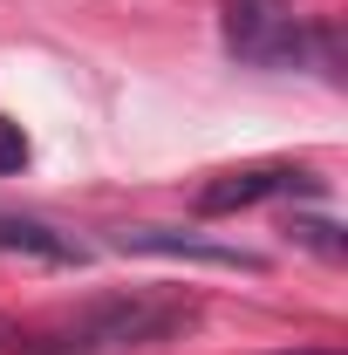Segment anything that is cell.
Here are the masks:
<instances>
[{
  "label": "cell",
  "mask_w": 348,
  "mask_h": 355,
  "mask_svg": "<svg viewBox=\"0 0 348 355\" xmlns=\"http://www.w3.org/2000/svg\"><path fill=\"white\" fill-rule=\"evenodd\" d=\"M198 321V301H164V294H110L69 314L62 328H21L7 335V355H116V349H150L171 342Z\"/></svg>",
  "instance_id": "obj_1"
},
{
  "label": "cell",
  "mask_w": 348,
  "mask_h": 355,
  "mask_svg": "<svg viewBox=\"0 0 348 355\" xmlns=\"http://www.w3.org/2000/svg\"><path fill=\"white\" fill-rule=\"evenodd\" d=\"M218 28H225V55L246 69H301L314 55V28L294 14V0H225Z\"/></svg>",
  "instance_id": "obj_2"
},
{
  "label": "cell",
  "mask_w": 348,
  "mask_h": 355,
  "mask_svg": "<svg viewBox=\"0 0 348 355\" xmlns=\"http://www.w3.org/2000/svg\"><path fill=\"white\" fill-rule=\"evenodd\" d=\"M110 246H116V253H150V260L225 266V273H266V253L232 246V239H205V232H184V225H116Z\"/></svg>",
  "instance_id": "obj_3"
},
{
  "label": "cell",
  "mask_w": 348,
  "mask_h": 355,
  "mask_svg": "<svg viewBox=\"0 0 348 355\" xmlns=\"http://www.w3.org/2000/svg\"><path fill=\"white\" fill-rule=\"evenodd\" d=\"M328 184L301 164H246V171H225L212 184H198V212L218 219V212H246V205H266V198H321Z\"/></svg>",
  "instance_id": "obj_4"
},
{
  "label": "cell",
  "mask_w": 348,
  "mask_h": 355,
  "mask_svg": "<svg viewBox=\"0 0 348 355\" xmlns=\"http://www.w3.org/2000/svg\"><path fill=\"white\" fill-rule=\"evenodd\" d=\"M0 253H21L42 266H89V246L76 232H55V225L21 219V212H0Z\"/></svg>",
  "instance_id": "obj_5"
},
{
  "label": "cell",
  "mask_w": 348,
  "mask_h": 355,
  "mask_svg": "<svg viewBox=\"0 0 348 355\" xmlns=\"http://www.w3.org/2000/svg\"><path fill=\"white\" fill-rule=\"evenodd\" d=\"M294 239H301V246H314L321 260H342V253H348L342 225H328V219H294Z\"/></svg>",
  "instance_id": "obj_6"
},
{
  "label": "cell",
  "mask_w": 348,
  "mask_h": 355,
  "mask_svg": "<svg viewBox=\"0 0 348 355\" xmlns=\"http://www.w3.org/2000/svg\"><path fill=\"white\" fill-rule=\"evenodd\" d=\"M28 171V130L0 116V178H21Z\"/></svg>",
  "instance_id": "obj_7"
},
{
  "label": "cell",
  "mask_w": 348,
  "mask_h": 355,
  "mask_svg": "<svg viewBox=\"0 0 348 355\" xmlns=\"http://www.w3.org/2000/svg\"><path fill=\"white\" fill-rule=\"evenodd\" d=\"M294 355H335V349H294Z\"/></svg>",
  "instance_id": "obj_8"
}]
</instances>
